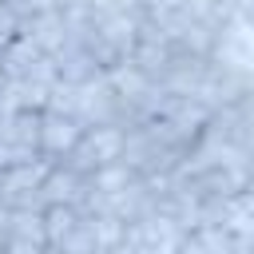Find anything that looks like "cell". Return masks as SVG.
Segmentation results:
<instances>
[{
    "instance_id": "ba28073f",
    "label": "cell",
    "mask_w": 254,
    "mask_h": 254,
    "mask_svg": "<svg viewBox=\"0 0 254 254\" xmlns=\"http://www.w3.org/2000/svg\"><path fill=\"white\" fill-rule=\"evenodd\" d=\"M40 119H44V111L4 115L0 119V143H16V147H28V151H40Z\"/></svg>"
},
{
    "instance_id": "9c48e42d",
    "label": "cell",
    "mask_w": 254,
    "mask_h": 254,
    "mask_svg": "<svg viewBox=\"0 0 254 254\" xmlns=\"http://www.w3.org/2000/svg\"><path fill=\"white\" fill-rule=\"evenodd\" d=\"M107 83L115 87V95H119L123 103H135V99H139V95H143L155 79H147V75H143L131 60H123L119 67H111V71H107Z\"/></svg>"
},
{
    "instance_id": "8992f818",
    "label": "cell",
    "mask_w": 254,
    "mask_h": 254,
    "mask_svg": "<svg viewBox=\"0 0 254 254\" xmlns=\"http://www.w3.org/2000/svg\"><path fill=\"white\" fill-rule=\"evenodd\" d=\"M40 194H44V206H79L83 194H87V179L75 175L67 163H56L52 175L44 179Z\"/></svg>"
},
{
    "instance_id": "ac0fdd59",
    "label": "cell",
    "mask_w": 254,
    "mask_h": 254,
    "mask_svg": "<svg viewBox=\"0 0 254 254\" xmlns=\"http://www.w3.org/2000/svg\"><path fill=\"white\" fill-rule=\"evenodd\" d=\"M12 8L28 20V16H36V12H44V8H56V0H12Z\"/></svg>"
},
{
    "instance_id": "7a4b0ae2",
    "label": "cell",
    "mask_w": 254,
    "mask_h": 254,
    "mask_svg": "<svg viewBox=\"0 0 254 254\" xmlns=\"http://www.w3.org/2000/svg\"><path fill=\"white\" fill-rule=\"evenodd\" d=\"M119 115H123V99L115 95V87L107 83V75L103 79H95V83H87V87H79V111H75V119L83 123V127H119Z\"/></svg>"
},
{
    "instance_id": "5bb4252c",
    "label": "cell",
    "mask_w": 254,
    "mask_h": 254,
    "mask_svg": "<svg viewBox=\"0 0 254 254\" xmlns=\"http://www.w3.org/2000/svg\"><path fill=\"white\" fill-rule=\"evenodd\" d=\"M87 222H91V230H95L99 250H119L123 238H127V226H131V222L115 218V214H95V218H87Z\"/></svg>"
},
{
    "instance_id": "e0dca14e",
    "label": "cell",
    "mask_w": 254,
    "mask_h": 254,
    "mask_svg": "<svg viewBox=\"0 0 254 254\" xmlns=\"http://www.w3.org/2000/svg\"><path fill=\"white\" fill-rule=\"evenodd\" d=\"M4 254H48V246L32 238H4Z\"/></svg>"
},
{
    "instance_id": "52a82bcc",
    "label": "cell",
    "mask_w": 254,
    "mask_h": 254,
    "mask_svg": "<svg viewBox=\"0 0 254 254\" xmlns=\"http://www.w3.org/2000/svg\"><path fill=\"white\" fill-rule=\"evenodd\" d=\"M56 64H60V79L71 83V87H87V83H95V79L107 75V71L95 64V56H91L87 48H79V44H67V48L56 56Z\"/></svg>"
},
{
    "instance_id": "d4e9b609",
    "label": "cell",
    "mask_w": 254,
    "mask_h": 254,
    "mask_svg": "<svg viewBox=\"0 0 254 254\" xmlns=\"http://www.w3.org/2000/svg\"><path fill=\"white\" fill-rule=\"evenodd\" d=\"M0 4H4V0H0Z\"/></svg>"
},
{
    "instance_id": "d6986e66",
    "label": "cell",
    "mask_w": 254,
    "mask_h": 254,
    "mask_svg": "<svg viewBox=\"0 0 254 254\" xmlns=\"http://www.w3.org/2000/svg\"><path fill=\"white\" fill-rule=\"evenodd\" d=\"M234 12H238V24L254 32V0H234Z\"/></svg>"
},
{
    "instance_id": "2e32d148",
    "label": "cell",
    "mask_w": 254,
    "mask_h": 254,
    "mask_svg": "<svg viewBox=\"0 0 254 254\" xmlns=\"http://www.w3.org/2000/svg\"><path fill=\"white\" fill-rule=\"evenodd\" d=\"M48 111H56V115H75L79 111V87H71V83H56L52 87V95H48Z\"/></svg>"
},
{
    "instance_id": "8fae6325",
    "label": "cell",
    "mask_w": 254,
    "mask_h": 254,
    "mask_svg": "<svg viewBox=\"0 0 254 254\" xmlns=\"http://www.w3.org/2000/svg\"><path fill=\"white\" fill-rule=\"evenodd\" d=\"M44 52L28 40V36H20V40H12L4 52H0V64H4V71H8V79H24L28 71H32V64L40 60Z\"/></svg>"
},
{
    "instance_id": "7c38bea8",
    "label": "cell",
    "mask_w": 254,
    "mask_h": 254,
    "mask_svg": "<svg viewBox=\"0 0 254 254\" xmlns=\"http://www.w3.org/2000/svg\"><path fill=\"white\" fill-rule=\"evenodd\" d=\"M135 179H139V175L119 159V163H103L87 183H91V190H99V194H119V190H127Z\"/></svg>"
},
{
    "instance_id": "603a6c76",
    "label": "cell",
    "mask_w": 254,
    "mask_h": 254,
    "mask_svg": "<svg viewBox=\"0 0 254 254\" xmlns=\"http://www.w3.org/2000/svg\"><path fill=\"white\" fill-rule=\"evenodd\" d=\"M0 214H4V202H0Z\"/></svg>"
},
{
    "instance_id": "44dd1931",
    "label": "cell",
    "mask_w": 254,
    "mask_h": 254,
    "mask_svg": "<svg viewBox=\"0 0 254 254\" xmlns=\"http://www.w3.org/2000/svg\"><path fill=\"white\" fill-rule=\"evenodd\" d=\"M4 175H8V167H0V187H4Z\"/></svg>"
},
{
    "instance_id": "3957f363",
    "label": "cell",
    "mask_w": 254,
    "mask_h": 254,
    "mask_svg": "<svg viewBox=\"0 0 254 254\" xmlns=\"http://www.w3.org/2000/svg\"><path fill=\"white\" fill-rule=\"evenodd\" d=\"M171 56H175V44L155 28V24H147L143 20V32H139V44H135V52H131V64L147 75V79H163L167 75V64H171Z\"/></svg>"
},
{
    "instance_id": "277c9868",
    "label": "cell",
    "mask_w": 254,
    "mask_h": 254,
    "mask_svg": "<svg viewBox=\"0 0 254 254\" xmlns=\"http://www.w3.org/2000/svg\"><path fill=\"white\" fill-rule=\"evenodd\" d=\"M206 67H210V60H202V56H190V52H183V48H175V56H171V64H167V75L159 79L171 95H194L198 91V83L206 79Z\"/></svg>"
},
{
    "instance_id": "4fadbf2b",
    "label": "cell",
    "mask_w": 254,
    "mask_h": 254,
    "mask_svg": "<svg viewBox=\"0 0 254 254\" xmlns=\"http://www.w3.org/2000/svg\"><path fill=\"white\" fill-rule=\"evenodd\" d=\"M83 222V214L75 210V206H48L44 210V234H48V250L60 242V238H67L75 226Z\"/></svg>"
},
{
    "instance_id": "9a60e30c",
    "label": "cell",
    "mask_w": 254,
    "mask_h": 254,
    "mask_svg": "<svg viewBox=\"0 0 254 254\" xmlns=\"http://www.w3.org/2000/svg\"><path fill=\"white\" fill-rule=\"evenodd\" d=\"M48 254H99V242H95V230H91V222L83 218L67 238H60Z\"/></svg>"
},
{
    "instance_id": "cb8c5ba5",
    "label": "cell",
    "mask_w": 254,
    "mask_h": 254,
    "mask_svg": "<svg viewBox=\"0 0 254 254\" xmlns=\"http://www.w3.org/2000/svg\"><path fill=\"white\" fill-rule=\"evenodd\" d=\"M0 254H4V242H0Z\"/></svg>"
},
{
    "instance_id": "5b68a950",
    "label": "cell",
    "mask_w": 254,
    "mask_h": 254,
    "mask_svg": "<svg viewBox=\"0 0 254 254\" xmlns=\"http://www.w3.org/2000/svg\"><path fill=\"white\" fill-rule=\"evenodd\" d=\"M20 36H28V40H32V44H36L44 56H60V52L67 48V28H64L60 8H44V12L28 16Z\"/></svg>"
},
{
    "instance_id": "30bf717a",
    "label": "cell",
    "mask_w": 254,
    "mask_h": 254,
    "mask_svg": "<svg viewBox=\"0 0 254 254\" xmlns=\"http://www.w3.org/2000/svg\"><path fill=\"white\" fill-rule=\"evenodd\" d=\"M8 238H32V242H44L48 246V234H44V210H8L0 214Z\"/></svg>"
},
{
    "instance_id": "7402d4cb",
    "label": "cell",
    "mask_w": 254,
    "mask_h": 254,
    "mask_svg": "<svg viewBox=\"0 0 254 254\" xmlns=\"http://www.w3.org/2000/svg\"><path fill=\"white\" fill-rule=\"evenodd\" d=\"M250 254H254V238H250Z\"/></svg>"
},
{
    "instance_id": "6da1fadb",
    "label": "cell",
    "mask_w": 254,
    "mask_h": 254,
    "mask_svg": "<svg viewBox=\"0 0 254 254\" xmlns=\"http://www.w3.org/2000/svg\"><path fill=\"white\" fill-rule=\"evenodd\" d=\"M87 127L75 119V115H56V111H44L40 119V155H48L52 163H64L79 143H83Z\"/></svg>"
},
{
    "instance_id": "ffe728a7",
    "label": "cell",
    "mask_w": 254,
    "mask_h": 254,
    "mask_svg": "<svg viewBox=\"0 0 254 254\" xmlns=\"http://www.w3.org/2000/svg\"><path fill=\"white\" fill-rule=\"evenodd\" d=\"M8 87V71H4V64H0V91Z\"/></svg>"
}]
</instances>
